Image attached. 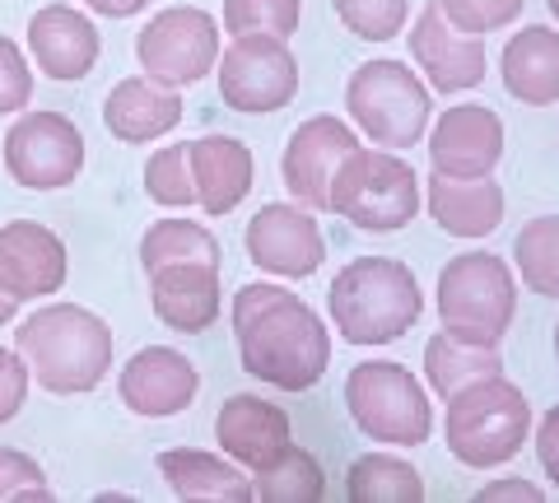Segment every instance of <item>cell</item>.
Wrapping results in <instances>:
<instances>
[{"instance_id":"obj_4","label":"cell","mask_w":559,"mask_h":503,"mask_svg":"<svg viewBox=\"0 0 559 503\" xmlns=\"http://www.w3.org/2000/svg\"><path fill=\"white\" fill-rule=\"evenodd\" d=\"M448 453L471 471H495L513 462L522 443L532 439V406L518 383L509 378H480V383L448 396V420H443Z\"/></svg>"},{"instance_id":"obj_37","label":"cell","mask_w":559,"mask_h":503,"mask_svg":"<svg viewBox=\"0 0 559 503\" xmlns=\"http://www.w3.org/2000/svg\"><path fill=\"white\" fill-rule=\"evenodd\" d=\"M28 383H33L28 359H24L20 350H5V345H0V424H10L14 415L24 410Z\"/></svg>"},{"instance_id":"obj_6","label":"cell","mask_w":559,"mask_h":503,"mask_svg":"<svg viewBox=\"0 0 559 503\" xmlns=\"http://www.w3.org/2000/svg\"><path fill=\"white\" fill-rule=\"evenodd\" d=\"M518 318L513 266L495 252H462L439 271V322L466 345H499Z\"/></svg>"},{"instance_id":"obj_24","label":"cell","mask_w":559,"mask_h":503,"mask_svg":"<svg viewBox=\"0 0 559 503\" xmlns=\"http://www.w3.org/2000/svg\"><path fill=\"white\" fill-rule=\"evenodd\" d=\"M429 215L448 238H489L503 224V187L489 178H429Z\"/></svg>"},{"instance_id":"obj_14","label":"cell","mask_w":559,"mask_h":503,"mask_svg":"<svg viewBox=\"0 0 559 503\" xmlns=\"http://www.w3.org/2000/svg\"><path fill=\"white\" fill-rule=\"evenodd\" d=\"M411 57L425 71V80L439 94H466L476 89L489 71V51L480 33H462L457 24L439 10V0H429L419 10V20L411 28Z\"/></svg>"},{"instance_id":"obj_1","label":"cell","mask_w":559,"mask_h":503,"mask_svg":"<svg viewBox=\"0 0 559 503\" xmlns=\"http://www.w3.org/2000/svg\"><path fill=\"white\" fill-rule=\"evenodd\" d=\"M238 359L257 383L308 392L331 363V332L294 289L242 285L234 294Z\"/></svg>"},{"instance_id":"obj_5","label":"cell","mask_w":559,"mask_h":503,"mask_svg":"<svg viewBox=\"0 0 559 503\" xmlns=\"http://www.w3.org/2000/svg\"><path fill=\"white\" fill-rule=\"evenodd\" d=\"M331 215L364 233H396L419 215V172L401 149H349L331 178Z\"/></svg>"},{"instance_id":"obj_42","label":"cell","mask_w":559,"mask_h":503,"mask_svg":"<svg viewBox=\"0 0 559 503\" xmlns=\"http://www.w3.org/2000/svg\"><path fill=\"white\" fill-rule=\"evenodd\" d=\"M550 10H555V14H559V0H550Z\"/></svg>"},{"instance_id":"obj_26","label":"cell","mask_w":559,"mask_h":503,"mask_svg":"<svg viewBox=\"0 0 559 503\" xmlns=\"http://www.w3.org/2000/svg\"><path fill=\"white\" fill-rule=\"evenodd\" d=\"M503 373V359H499V345H466L457 336H429L425 345V378L433 396H457L462 387L480 383V378H499Z\"/></svg>"},{"instance_id":"obj_36","label":"cell","mask_w":559,"mask_h":503,"mask_svg":"<svg viewBox=\"0 0 559 503\" xmlns=\"http://www.w3.org/2000/svg\"><path fill=\"white\" fill-rule=\"evenodd\" d=\"M28 103H33V65L20 51V43H10L0 33V117L24 112Z\"/></svg>"},{"instance_id":"obj_18","label":"cell","mask_w":559,"mask_h":503,"mask_svg":"<svg viewBox=\"0 0 559 503\" xmlns=\"http://www.w3.org/2000/svg\"><path fill=\"white\" fill-rule=\"evenodd\" d=\"M215 439L224 447V457H234L248 476L271 471V466L294 447L289 415L280 410L275 402H261V396H252V392H238V396H229V402L219 406Z\"/></svg>"},{"instance_id":"obj_7","label":"cell","mask_w":559,"mask_h":503,"mask_svg":"<svg viewBox=\"0 0 559 503\" xmlns=\"http://www.w3.org/2000/svg\"><path fill=\"white\" fill-rule=\"evenodd\" d=\"M345 406L359 433L388 447H419L433 433V406L425 383L396 359L355 363L345 378Z\"/></svg>"},{"instance_id":"obj_22","label":"cell","mask_w":559,"mask_h":503,"mask_svg":"<svg viewBox=\"0 0 559 503\" xmlns=\"http://www.w3.org/2000/svg\"><path fill=\"white\" fill-rule=\"evenodd\" d=\"M191 178H197V205L205 215H229L252 192V149L234 135H201L191 141Z\"/></svg>"},{"instance_id":"obj_3","label":"cell","mask_w":559,"mask_h":503,"mask_svg":"<svg viewBox=\"0 0 559 503\" xmlns=\"http://www.w3.org/2000/svg\"><path fill=\"white\" fill-rule=\"evenodd\" d=\"M326 308L345 345H392L425 312V294L396 256H355L326 289Z\"/></svg>"},{"instance_id":"obj_32","label":"cell","mask_w":559,"mask_h":503,"mask_svg":"<svg viewBox=\"0 0 559 503\" xmlns=\"http://www.w3.org/2000/svg\"><path fill=\"white\" fill-rule=\"evenodd\" d=\"M304 20V0H224V33H275L294 38Z\"/></svg>"},{"instance_id":"obj_2","label":"cell","mask_w":559,"mask_h":503,"mask_svg":"<svg viewBox=\"0 0 559 503\" xmlns=\"http://www.w3.org/2000/svg\"><path fill=\"white\" fill-rule=\"evenodd\" d=\"M14 350L51 396L94 392L112 373V326L80 303H47L14 326Z\"/></svg>"},{"instance_id":"obj_12","label":"cell","mask_w":559,"mask_h":503,"mask_svg":"<svg viewBox=\"0 0 559 503\" xmlns=\"http://www.w3.org/2000/svg\"><path fill=\"white\" fill-rule=\"evenodd\" d=\"M242 248H248V262L257 271L289 275V280H304L326 262V238L318 229V215L299 201L261 205L242 229Z\"/></svg>"},{"instance_id":"obj_10","label":"cell","mask_w":559,"mask_h":503,"mask_svg":"<svg viewBox=\"0 0 559 503\" xmlns=\"http://www.w3.org/2000/svg\"><path fill=\"white\" fill-rule=\"evenodd\" d=\"M135 61L150 80L168 89L201 84L219 65V24L215 14L197 5H173L159 10L154 20L135 33Z\"/></svg>"},{"instance_id":"obj_33","label":"cell","mask_w":559,"mask_h":503,"mask_svg":"<svg viewBox=\"0 0 559 503\" xmlns=\"http://www.w3.org/2000/svg\"><path fill=\"white\" fill-rule=\"evenodd\" d=\"M331 10L364 43H392L411 20V0H331Z\"/></svg>"},{"instance_id":"obj_17","label":"cell","mask_w":559,"mask_h":503,"mask_svg":"<svg viewBox=\"0 0 559 503\" xmlns=\"http://www.w3.org/2000/svg\"><path fill=\"white\" fill-rule=\"evenodd\" d=\"M66 242L38 219L0 224V289L14 303H38L66 285Z\"/></svg>"},{"instance_id":"obj_8","label":"cell","mask_w":559,"mask_h":503,"mask_svg":"<svg viewBox=\"0 0 559 503\" xmlns=\"http://www.w3.org/2000/svg\"><path fill=\"white\" fill-rule=\"evenodd\" d=\"M345 112L349 121L382 149H411L425 141L433 98L406 61H369L345 84Z\"/></svg>"},{"instance_id":"obj_21","label":"cell","mask_w":559,"mask_h":503,"mask_svg":"<svg viewBox=\"0 0 559 503\" xmlns=\"http://www.w3.org/2000/svg\"><path fill=\"white\" fill-rule=\"evenodd\" d=\"M178 121H182V94L150 75L117 80L112 94L103 98V127L121 145H150L168 135Z\"/></svg>"},{"instance_id":"obj_29","label":"cell","mask_w":559,"mask_h":503,"mask_svg":"<svg viewBox=\"0 0 559 503\" xmlns=\"http://www.w3.org/2000/svg\"><path fill=\"white\" fill-rule=\"evenodd\" d=\"M513 266L522 285L536 289L540 299H559V215L522 224L513 238Z\"/></svg>"},{"instance_id":"obj_41","label":"cell","mask_w":559,"mask_h":503,"mask_svg":"<svg viewBox=\"0 0 559 503\" xmlns=\"http://www.w3.org/2000/svg\"><path fill=\"white\" fill-rule=\"evenodd\" d=\"M14 312H20V303H14L10 294L0 289V326H10V322H14Z\"/></svg>"},{"instance_id":"obj_34","label":"cell","mask_w":559,"mask_h":503,"mask_svg":"<svg viewBox=\"0 0 559 503\" xmlns=\"http://www.w3.org/2000/svg\"><path fill=\"white\" fill-rule=\"evenodd\" d=\"M51 484L38 457L20 453V447H0V503H47Z\"/></svg>"},{"instance_id":"obj_16","label":"cell","mask_w":559,"mask_h":503,"mask_svg":"<svg viewBox=\"0 0 559 503\" xmlns=\"http://www.w3.org/2000/svg\"><path fill=\"white\" fill-rule=\"evenodd\" d=\"M503 159V121L485 103H452L429 131V164L448 178H489Z\"/></svg>"},{"instance_id":"obj_35","label":"cell","mask_w":559,"mask_h":503,"mask_svg":"<svg viewBox=\"0 0 559 503\" xmlns=\"http://www.w3.org/2000/svg\"><path fill=\"white\" fill-rule=\"evenodd\" d=\"M439 10L448 14L462 33H495V28H509L518 14H522V0H439Z\"/></svg>"},{"instance_id":"obj_28","label":"cell","mask_w":559,"mask_h":503,"mask_svg":"<svg viewBox=\"0 0 559 503\" xmlns=\"http://www.w3.org/2000/svg\"><path fill=\"white\" fill-rule=\"evenodd\" d=\"M173 262L224 266L219 238L197 219H159V224H150L145 238H140V266H145V275H150V271L173 266Z\"/></svg>"},{"instance_id":"obj_39","label":"cell","mask_w":559,"mask_h":503,"mask_svg":"<svg viewBox=\"0 0 559 503\" xmlns=\"http://www.w3.org/2000/svg\"><path fill=\"white\" fill-rule=\"evenodd\" d=\"M499 499H527V503H536V499H540V490H536L532 480L513 476V480H495V484H485V490L476 494V503H499Z\"/></svg>"},{"instance_id":"obj_13","label":"cell","mask_w":559,"mask_h":503,"mask_svg":"<svg viewBox=\"0 0 559 503\" xmlns=\"http://www.w3.org/2000/svg\"><path fill=\"white\" fill-rule=\"evenodd\" d=\"M349 149H359V135L349 121L331 112L299 121V131L289 135L285 154H280V178H285L289 196L308 211H331V178H336Z\"/></svg>"},{"instance_id":"obj_20","label":"cell","mask_w":559,"mask_h":503,"mask_svg":"<svg viewBox=\"0 0 559 503\" xmlns=\"http://www.w3.org/2000/svg\"><path fill=\"white\" fill-rule=\"evenodd\" d=\"M28 51L47 80H84L98 65V28L75 5H43L28 20Z\"/></svg>"},{"instance_id":"obj_25","label":"cell","mask_w":559,"mask_h":503,"mask_svg":"<svg viewBox=\"0 0 559 503\" xmlns=\"http://www.w3.org/2000/svg\"><path fill=\"white\" fill-rule=\"evenodd\" d=\"M503 89L527 108L559 103V33L555 28H518L499 57Z\"/></svg>"},{"instance_id":"obj_23","label":"cell","mask_w":559,"mask_h":503,"mask_svg":"<svg viewBox=\"0 0 559 503\" xmlns=\"http://www.w3.org/2000/svg\"><path fill=\"white\" fill-rule=\"evenodd\" d=\"M154 462H159V476L168 480V490L187 503H248L252 499V476L224 453L164 447Z\"/></svg>"},{"instance_id":"obj_43","label":"cell","mask_w":559,"mask_h":503,"mask_svg":"<svg viewBox=\"0 0 559 503\" xmlns=\"http://www.w3.org/2000/svg\"><path fill=\"white\" fill-rule=\"evenodd\" d=\"M555 350H559V332H555Z\"/></svg>"},{"instance_id":"obj_9","label":"cell","mask_w":559,"mask_h":503,"mask_svg":"<svg viewBox=\"0 0 559 503\" xmlns=\"http://www.w3.org/2000/svg\"><path fill=\"white\" fill-rule=\"evenodd\" d=\"M219 98L234 112H280L299 94V61L289 51V38L275 33H238V38L219 51Z\"/></svg>"},{"instance_id":"obj_19","label":"cell","mask_w":559,"mask_h":503,"mask_svg":"<svg viewBox=\"0 0 559 503\" xmlns=\"http://www.w3.org/2000/svg\"><path fill=\"white\" fill-rule=\"evenodd\" d=\"M150 303L168 332L178 336H201L219 322L224 312V285L219 266L210 262H173L150 271Z\"/></svg>"},{"instance_id":"obj_11","label":"cell","mask_w":559,"mask_h":503,"mask_svg":"<svg viewBox=\"0 0 559 503\" xmlns=\"http://www.w3.org/2000/svg\"><path fill=\"white\" fill-rule=\"evenodd\" d=\"M84 168V135L66 112H24L5 131V172L24 192H61Z\"/></svg>"},{"instance_id":"obj_30","label":"cell","mask_w":559,"mask_h":503,"mask_svg":"<svg viewBox=\"0 0 559 503\" xmlns=\"http://www.w3.org/2000/svg\"><path fill=\"white\" fill-rule=\"evenodd\" d=\"M322 494H326V471L304 447H289L271 471L252 476V499H266V503H318Z\"/></svg>"},{"instance_id":"obj_31","label":"cell","mask_w":559,"mask_h":503,"mask_svg":"<svg viewBox=\"0 0 559 503\" xmlns=\"http://www.w3.org/2000/svg\"><path fill=\"white\" fill-rule=\"evenodd\" d=\"M145 196L164 211H182V205H197V178H191V141L164 145L150 154L145 164Z\"/></svg>"},{"instance_id":"obj_40","label":"cell","mask_w":559,"mask_h":503,"mask_svg":"<svg viewBox=\"0 0 559 503\" xmlns=\"http://www.w3.org/2000/svg\"><path fill=\"white\" fill-rule=\"evenodd\" d=\"M80 5L94 10V14H108V20H131V14H140L150 0H80Z\"/></svg>"},{"instance_id":"obj_15","label":"cell","mask_w":559,"mask_h":503,"mask_svg":"<svg viewBox=\"0 0 559 503\" xmlns=\"http://www.w3.org/2000/svg\"><path fill=\"white\" fill-rule=\"evenodd\" d=\"M201 392V373L182 350L173 345H145L121 363L117 378V396L131 415H145V420H168V415H182Z\"/></svg>"},{"instance_id":"obj_27","label":"cell","mask_w":559,"mask_h":503,"mask_svg":"<svg viewBox=\"0 0 559 503\" xmlns=\"http://www.w3.org/2000/svg\"><path fill=\"white\" fill-rule=\"evenodd\" d=\"M345 494L355 503H419L425 499V480H419V471L406 457L369 453V457L349 462Z\"/></svg>"},{"instance_id":"obj_38","label":"cell","mask_w":559,"mask_h":503,"mask_svg":"<svg viewBox=\"0 0 559 503\" xmlns=\"http://www.w3.org/2000/svg\"><path fill=\"white\" fill-rule=\"evenodd\" d=\"M536 457H540V466H546V476L559 484V406L536 429Z\"/></svg>"}]
</instances>
